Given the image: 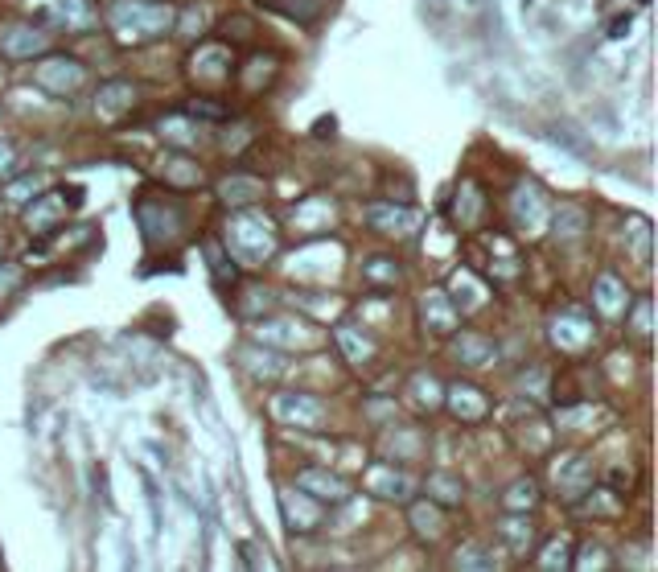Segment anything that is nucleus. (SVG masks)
Instances as JSON below:
<instances>
[{
    "instance_id": "obj_1",
    "label": "nucleus",
    "mask_w": 658,
    "mask_h": 572,
    "mask_svg": "<svg viewBox=\"0 0 658 572\" xmlns=\"http://www.w3.org/2000/svg\"><path fill=\"white\" fill-rule=\"evenodd\" d=\"M470 5H478V0H470Z\"/></svg>"
}]
</instances>
